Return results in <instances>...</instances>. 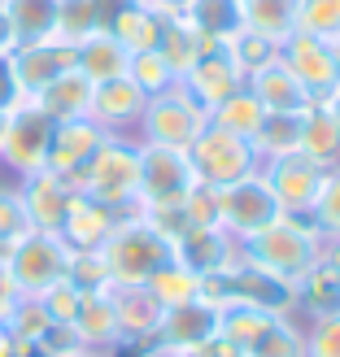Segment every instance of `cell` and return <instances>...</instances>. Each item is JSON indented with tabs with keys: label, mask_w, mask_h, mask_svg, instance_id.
<instances>
[{
	"label": "cell",
	"mask_w": 340,
	"mask_h": 357,
	"mask_svg": "<svg viewBox=\"0 0 340 357\" xmlns=\"http://www.w3.org/2000/svg\"><path fill=\"white\" fill-rule=\"evenodd\" d=\"M192 357H249L240 344H231L227 335H209L201 349H192Z\"/></svg>",
	"instance_id": "50"
},
{
	"label": "cell",
	"mask_w": 340,
	"mask_h": 357,
	"mask_svg": "<svg viewBox=\"0 0 340 357\" xmlns=\"http://www.w3.org/2000/svg\"><path fill=\"white\" fill-rule=\"evenodd\" d=\"M240 257V244L227 236L223 227H188L175 240V261H184L192 275H219L223 266H231Z\"/></svg>",
	"instance_id": "20"
},
{
	"label": "cell",
	"mask_w": 340,
	"mask_h": 357,
	"mask_svg": "<svg viewBox=\"0 0 340 357\" xmlns=\"http://www.w3.org/2000/svg\"><path fill=\"white\" fill-rule=\"evenodd\" d=\"M40 109L52 118V122H75V118H87L92 109V79L83 70H66L61 79H52L40 96H31Z\"/></svg>",
	"instance_id": "24"
},
{
	"label": "cell",
	"mask_w": 340,
	"mask_h": 357,
	"mask_svg": "<svg viewBox=\"0 0 340 357\" xmlns=\"http://www.w3.org/2000/svg\"><path fill=\"white\" fill-rule=\"evenodd\" d=\"M249 357H306V331H297L293 318H275L253 344Z\"/></svg>",
	"instance_id": "39"
},
{
	"label": "cell",
	"mask_w": 340,
	"mask_h": 357,
	"mask_svg": "<svg viewBox=\"0 0 340 357\" xmlns=\"http://www.w3.org/2000/svg\"><path fill=\"white\" fill-rule=\"evenodd\" d=\"M327 109H332V118L340 122V87H336V92H332V96H327Z\"/></svg>",
	"instance_id": "55"
},
{
	"label": "cell",
	"mask_w": 340,
	"mask_h": 357,
	"mask_svg": "<svg viewBox=\"0 0 340 357\" xmlns=\"http://www.w3.org/2000/svg\"><path fill=\"white\" fill-rule=\"evenodd\" d=\"M297 139H301V114H262L258 131L249 135V144L262 162L271 157H283V153H297Z\"/></svg>",
	"instance_id": "32"
},
{
	"label": "cell",
	"mask_w": 340,
	"mask_h": 357,
	"mask_svg": "<svg viewBox=\"0 0 340 357\" xmlns=\"http://www.w3.org/2000/svg\"><path fill=\"white\" fill-rule=\"evenodd\" d=\"M118 218H122L118 209H110V205L92 201V196L75 192V201H70L66 222H61L57 236L66 240L70 253H92V248H101L105 240H110V231L118 227Z\"/></svg>",
	"instance_id": "19"
},
{
	"label": "cell",
	"mask_w": 340,
	"mask_h": 357,
	"mask_svg": "<svg viewBox=\"0 0 340 357\" xmlns=\"http://www.w3.org/2000/svg\"><path fill=\"white\" fill-rule=\"evenodd\" d=\"M157 52L166 57V66L175 70L179 79L192 70V61L201 57V35L188 26V17H166L162 22V35H157Z\"/></svg>",
	"instance_id": "36"
},
{
	"label": "cell",
	"mask_w": 340,
	"mask_h": 357,
	"mask_svg": "<svg viewBox=\"0 0 340 357\" xmlns=\"http://www.w3.org/2000/svg\"><path fill=\"white\" fill-rule=\"evenodd\" d=\"M79 192L118 213H131L135 196H140V139H131V135L105 139L79 178Z\"/></svg>",
	"instance_id": "4"
},
{
	"label": "cell",
	"mask_w": 340,
	"mask_h": 357,
	"mask_svg": "<svg viewBox=\"0 0 340 357\" xmlns=\"http://www.w3.org/2000/svg\"><path fill=\"white\" fill-rule=\"evenodd\" d=\"M92 31H101V17H96V0H57V40L66 44H79L87 40Z\"/></svg>",
	"instance_id": "40"
},
{
	"label": "cell",
	"mask_w": 340,
	"mask_h": 357,
	"mask_svg": "<svg viewBox=\"0 0 340 357\" xmlns=\"http://www.w3.org/2000/svg\"><path fill=\"white\" fill-rule=\"evenodd\" d=\"M145 288L153 292V301L162 305V314L166 310H179V305H188V301H196L201 296V275H192L184 261H166V266H157V271L149 275V283Z\"/></svg>",
	"instance_id": "30"
},
{
	"label": "cell",
	"mask_w": 340,
	"mask_h": 357,
	"mask_svg": "<svg viewBox=\"0 0 340 357\" xmlns=\"http://www.w3.org/2000/svg\"><path fill=\"white\" fill-rule=\"evenodd\" d=\"M244 31L283 44L297 31V5L293 0H244Z\"/></svg>",
	"instance_id": "31"
},
{
	"label": "cell",
	"mask_w": 340,
	"mask_h": 357,
	"mask_svg": "<svg viewBox=\"0 0 340 357\" xmlns=\"http://www.w3.org/2000/svg\"><path fill=\"white\" fill-rule=\"evenodd\" d=\"M196 174L188 162V149H166V144H140V196L135 209H157V205H179L192 192Z\"/></svg>",
	"instance_id": "10"
},
{
	"label": "cell",
	"mask_w": 340,
	"mask_h": 357,
	"mask_svg": "<svg viewBox=\"0 0 340 357\" xmlns=\"http://www.w3.org/2000/svg\"><path fill=\"white\" fill-rule=\"evenodd\" d=\"M262 105H258V96L249 92V87H240V92H231L227 100H219L209 109V127H219V131H227V135H240V139H249L258 131V122H262Z\"/></svg>",
	"instance_id": "33"
},
{
	"label": "cell",
	"mask_w": 340,
	"mask_h": 357,
	"mask_svg": "<svg viewBox=\"0 0 340 357\" xmlns=\"http://www.w3.org/2000/svg\"><path fill=\"white\" fill-rule=\"evenodd\" d=\"M9 61H13L22 96H40L52 79H61L66 70H75V44L48 35V40H35V44H17L9 52Z\"/></svg>",
	"instance_id": "14"
},
{
	"label": "cell",
	"mask_w": 340,
	"mask_h": 357,
	"mask_svg": "<svg viewBox=\"0 0 340 357\" xmlns=\"http://www.w3.org/2000/svg\"><path fill=\"white\" fill-rule=\"evenodd\" d=\"M27 357H44V353H27Z\"/></svg>",
	"instance_id": "60"
},
{
	"label": "cell",
	"mask_w": 340,
	"mask_h": 357,
	"mask_svg": "<svg viewBox=\"0 0 340 357\" xmlns=\"http://www.w3.org/2000/svg\"><path fill=\"white\" fill-rule=\"evenodd\" d=\"M188 162H192L196 183H209V188H231V183H240V178L262 170V157L253 153V144L240 135H227L219 127H205L192 139Z\"/></svg>",
	"instance_id": "6"
},
{
	"label": "cell",
	"mask_w": 340,
	"mask_h": 357,
	"mask_svg": "<svg viewBox=\"0 0 340 357\" xmlns=\"http://www.w3.org/2000/svg\"><path fill=\"white\" fill-rule=\"evenodd\" d=\"M297 153H306L310 162L318 166H340V122L332 118L327 100H310L301 109V139H297Z\"/></svg>",
	"instance_id": "23"
},
{
	"label": "cell",
	"mask_w": 340,
	"mask_h": 357,
	"mask_svg": "<svg viewBox=\"0 0 340 357\" xmlns=\"http://www.w3.org/2000/svg\"><path fill=\"white\" fill-rule=\"evenodd\" d=\"M306 357H340V314H318L310 323Z\"/></svg>",
	"instance_id": "45"
},
{
	"label": "cell",
	"mask_w": 340,
	"mask_h": 357,
	"mask_svg": "<svg viewBox=\"0 0 340 357\" xmlns=\"http://www.w3.org/2000/svg\"><path fill=\"white\" fill-rule=\"evenodd\" d=\"M70 327H75L83 349H101V353L114 349L118 344V314H114L110 292H87L79 301L75 318H70Z\"/></svg>",
	"instance_id": "25"
},
{
	"label": "cell",
	"mask_w": 340,
	"mask_h": 357,
	"mask_svg": "<svg viewBox=\"0 0 340 357\" xmlns=\"http://www.w3.org/2000/svg\"><path fill=\"white\" fill-rule=\"evenodd\" d=\"M66 279L75 283V288L87 296V292H110V266H105V257H101V248H92V253H70V271H66Z\"/></svg>",
	"instance_id": "43"
},
{
	"label": "cell",
	"mask_w": 340,
	"mask_h": 357,
	"mask_svg": "<svg viewBox=\"0 0 340 357\" xmlns=\"http://www.w3.org/2000/svg\"><path fill=\"white\" fill-rule=\"evenodd\" d=\"M323 261L340 275V236H336V240H323Z\"/></svg>",
	"instance_id": "54"
},
{
	"label": "cell",
	"mask_w": 340,
	"mask_h": 357,
	"mask_svg": "<svg viewBox=\"0 0 340 357\" xmlns=\"http://www.w3.org/2000/svg\"><path fill=\"white\" fill-rule=\"evenodd\" d=\"M279 218H283V209L262 174H249L231 188H219V227L236 244H244L249 236H258V231H266Z\"/></svg>",
	"instance_id": "9"
},
{
	"label": "cell",
	"mask_w": 340,
	"mask_h": 357,
	"mask_svg": "<svg viewBox=\"0 0 340 357\" xmlns=\"http://www.w3.org/2000/svg\"><path fill=\"white\" fill-rule=\"evenodd\" d=\"M17 301H22V292H17V283L9 279V271L0 266V323H5V318L13 314V305H17Z\"/></svg>",
	"instance_id": "51"
},
{
	"label": "cell",
	"mask_w": 340,
	"mask_h": 357,
	"mask_svg": "<svg viewBox=\"0 0 340 357\" xmlns=\"http://www.w3.org/2000/svg\"><path fill=\"white\" fill-rule=\"evenodd\" d=\"M5 271L22 296H44L52 283H61L70 271V248L52 231H27L17 244H9Z\"/></svg>",
	"instance_id": "7"
},
{
	"label": "cell",
	"mask_w": 340,
	"mask_h": 357,
	"mask_svg": "<svg viewBox=\"0 0 340 357\" xmlns=\"http://www.w3.org/2000/svg\"><path fill=\"white\" fill-rule=\"evenodd\" d=\"M13 48H17V35H13V22H9L5 0H0V57H9Z\"/></svg>",
	"instance_id": "53"
},
{
	"label": "cell",
	"mask_w": 340,
	"mask_h": 357,
	"mask_svg": "<svg viewBox=\"0 0 340 357\" xmlns=\"http://www.w3.org/2000/svg\"><path fill=\"white\" fill-rule=\"evenodd\" d=\"M27 231H35V227L27 218L22 196H17V183H0V244H17Z\"/></svg>",
	"instance_id": "44"
},
{
	"label": "cell",
	"mask_w": 340,
	"mask_h": 357,
	"mask_svg": "<svg viewBox=\"0 0 340 357\" xmlns=\"http://www.w3.org/2000/svg\"><path fill=\"white\" fill-rule=\"evenodd\" d=\"M5 257H9V244H0V266H5Z\"/></svg>",
	"instance_id": "59"
},
{
	"label": "cell",
	"mask_w": 340,
	"mask_h": 357,
	"mask_svg": "<svg viewBox=\"0 0 340 357\" xmlns=\"http://www.w3.org/2000/svg\"><path fill=\"white\" fill-rule=\"evenodd\" d=\"M5 9H9L17 44L48 40L57 31V0H5Z\"/></svg>",
	"instance_id": "34"
},
{
	"label": "cell",
	"mask_w": 340,
	"mask_h": 357,
	"mask_svg": "<svg viewBox=\"0 0 340 357\" xmlns=\"http://www.w3.org/2000/svg\"><path fill=\"white\" fill-rule=\"evenodd\" d=\"M66 357H105L101 349H75V353H66Z\"/></svg>",
	"instance_id": "57"
},
{
	"label": "cell",
	"mask_w": 340,
	"mask_h": 357,
	"mask_svg": "<svg viewBox=\"0 0 340 357\" xmlns=\"http://www.w3.org/2000/svg\"><path fill=\"white\" fill-rule=\"evenodd\" d=\"M17 196H22V205H27L31 227L57 236L61 222H66V209H70V201H75V188H70L61 174H52V170H35V174L17 178Z\"/></svg>",
	"instance_id": "18"
},
{
	"label": "cell",
	"mask_w": 340,
	"mask_h": 357,
	"mask_svg": "<svg viewBox=\"0 0 340 357\" xmlns=\"http://www.w3.org/2000/svg\"><path fill=\"white\" fill-rule=\"evenodd\" d=\"M297 310L306 314H340V275L318 257L306 275L297 279Z\"/></svg>",
	"instance_id": "29"
},
{
	"label": "cell",
	"mask_w": 340,
	"mask_h": 357,
	"mask_svg": "<svg viewBox=\"0 0 340 357\" xmlns=\"http://www.w3.org/2000/svg\"><path fill=\"white\" fill-rule=\"evenodd\" d=\"M162 22H166V17H157L149 5H140V0H122V9L114 13V22H110V35L127 52H145V48H157Z\"/></svg>",
	"instance_id": "28"
},
{
	"label": "cell",
	"mask_w": 340,
	"mask_h": 357,
	"mask_svg": "<svg viewBox=\"0 0 340 357\" xmlns=\"http://www.w3.org/2000/svg\"><path fill=\"white\" fill-rule=\"evenodd\" d=\"M127 79H131L145 96H157V92H166V87H175V83H179V75L166 66V57H162L157 48L131 52V61H127Z\"/></svg>",
	"instance_id": "38"
},
{
	"label": "cell",
	"mask_w": 340,
	"mask_h": 357,
	"mask_svg": "<svg viewBox=\"0 0 340 357\" xmlns=\"http://www.w3.org/2000/svg\"><path fill=\"white\" fill-rule=\"evenodd\" d=\"M297 5V31L323 35V40H340V0H293Z\"/></svg>",
	"instance_id": "41"
},
{
	"label": "cell",
	"mask_w": 340,
	"mask_h": 357,
	"mask_svg": "<svg viewBox=\"0 0 340 357\" xmlns=\"http://www.w3.org/2000/svg\"><path fill=\"white\" fill-rule=\"evenodd\" d=\"M279 61L293 70V79L306 87L310 100H327L340 87V52L332 40L310 31H293L288 40L279 44Z\"/></svg>",
	"instance_id": "11"
},
{
	"label": "cell",
	"mask_w": 340,
	"mask_h": 357,
	"mask_svg": "<svg viewBox=\"0 0 340 357\" xmlns=\"http://www.w3.org/2000/svg\"><path fill=\"white\" fill-rule=\"evenodd\" d=\"M145 105H149V96L122 75V79L92 83V109H87V118H92L101 131H110V135H131L140 127Z\"/></svg>",
	"instance_id": "17"
},
{
	"label": "cell",
	"mask_w": 340,
	"mask_h": 357,
	"mask_svg": "<svg viewBox=\"0 0 340 357\" xmlns=\"http://www.w3.org/2000/svg\"><path fill=\"white\" fill-rule=\"evenodd\" d=\"M266 178V188L275 192V201L283 213H297V218H306L310 205H314V192L323 183V166L310 162L306 153H283V157H271V162H262L258 170Z\"/></svg>",
	"instance_id": "12"
},
{
	"label": "cell",
	"mask_w": 340,
	"mask_h": 357,
	"mask_svg": "<svg viewBox=\"0 0 340 357\" xmlns=\"http://www.w3.org/2000/svg\"><path fill=\"white\" fill-rule=\"evenodd\" d=\"M244 87L258 96V105H262L266 114H301V109L310 105L306 87L293 79V70L283 66L279 57H275V61H266L262 70H253V75L244 79Z\"/></svg>",
	"instance_id": "22"
},
{
	"label": "cell",
	"mask_w": 340,
	"mask_h": 357,
	"mask_svg": "<svg viewBox=\"0 0 340 357\" xmlns=\"http://www.w3.org/2000/svg\"><path fill=\"white\" fill-rule=\"evenodd\" d=\"M184 17L201 40L231 44V35L244 31V0H192Z\"/></svg>",
	"instance_id": "27"
},
{
	"label": "cell",
	"mask_w": 340,
	"mask_h": 357,
	"mask_svg": "<svg viewBox=\"0 0 340 357\" xmlns=\"http://www.w3.org/2000/svg\"><path fill=\"white\" fill-rule=\"evenodd\" d=\"M35 301L48 310L52 323H70V318H75V310H79V301H83V292H79L70 279H61V283H52L44 296H35Z\"/></svg>",
	"instance_id": "47"
},
{
	"label": "cell",
	"mask_w": 340,
	"mask_h": 357,
	"mask_svg": "<svg viewBox=\"0 0 340 357\" xmlns=\"http://www.w3.org/2000/svg\"><path fill=\"white\" fill-rule=\"evenodd\" d=\"M101 257L110 266L114 283H149V275L157 266H166L175 257V244L145 218V213L131 209V213H122L118 227L110 231V240L101 244Z\"/></svg>",
	"instance_id": "2"
},
{
	"label": "cell",
	"mask_w": 340,
	"mask_h": 357,
	"mask_svg": "<svg viewBox=\"0 0 340 357\" xmlns=\"http://www.w3.org/2000/svg\"><path fill=\"white\" fill-rule=\"evenodd\" d=\"M240 257L262 266V271H271V275H279V279H288L297 288V279L323 257V236L310 227V218L283 213L279 222H271L266 231H258V236H249L240 244Z\"/></svg>",
	"instance_id": "1"
},
{
	"label": "cell",
	"mask_w": 340,
	"mask_h": 357,
	"mask_svg": "<svg viewBox=\"0 0 340 357\" xmlns=\"http://www.w3.org/2000/svg\"><path fill=\"white\" fill-rule=\"evenodd\" d=\"M336 52H340V40H336Z\"/></svg>",
	"instance_id": "61"
},
{
	"label": "cell",
	"mask_w": 340,
	"mask_h": 357,
	"mask_svg": "<svg viewBox=\"0 0 340 357\" xmlns=\"http://www.w3.org/2000/svg\"><path fill=\"white\" fill-rule=\"evenodd\" d=\"M149 357H192V353H179V349H149Z\"/></svg>",
	"instance_id": "56"
},
{
	"label": "cell",
	"mask_w": 340,
	"mask_h": 357,
	"mask_svg": "<svg viewBox=\"0 0 340 357\" xmlns=\"http://www.w3.org/2000/svg\"><path fill=\"white\" fill-rule=\"evenodd\" d=\"M5 118H9V114H5V109H0V144H5Z\"/></svg>",
	"instance_id": "58"
},
{
	"label": "cell",
	"mask_w": 340,
	"mask_h": 357,
	"mask_svg": "<svg viewBox=\"0 0 340 357\" xmlns=\"http://www.w3.org/2000/svg\"><path fill=\"white\" fill-rule=\"evenodd\" d=\"M275 318H288V314H266L258 305H240V301H231V305L219 310V335H227L231 344H240L249 353V344H253Z\"/></svg>",
	"instance_id": "35"
},
{
	"label": "cell",
	"mask_w": 340,
	"mask_h": 357,
	"mask_svg": "<svg viewBox=\"0 0 340 357\" xmlns=\"http://www.w3.org/2000/svg\"><path fill=\"white\" fill-rule=\"evenodd\" d=\"M17 100H27L22 96V87H17V75H13V61L9 57H0V109H13Z\"/></svg>",
	"instance_id": "49"
},
{
	"label": "cell",
	"mask_w": 340,
	"mask_h": 357,
	"mask_svg": "<svg viewBox=\"0 0 340 357\" xmlns=\"http://www.w3.org/2000/svg\"><path fill=\"white\" fill-rule=\"evenodd\" d=\"M110 139V131H101L92 118H75V122H57L52 127V144H48V166L52 174H61L70 188L79 192V178L87 170V162L96 157V149Z\"/></svg>",
	"instance_id": "13"
},
{
	"label": "cell",
	"mask_w": 340,
	"mask_h": 357,
	"mask_svg": "<svg viewBox=\"0 0 340 357\" xmlns=\"http://www.w3.org/2000/svg\"><path fill=\"white\" fill-rule=\"evenodd\" d=\"M227 52H231V61L240 66V75L249 79L253 70H262L266 61H275V57H279V44L262 40V35H253V31H240V35H231Z\"/></svg>",
	"instance_id": "42"
},
{
	"label": "cell",
	"mask_w": 340,
	"mask_h": 357,
	"mask_svg": "<svg viewBox=\"0 0 340 357\" xmlns=\"http://www.w3.org/2000/svg\"><path fill=\"white\" fill-rule=\"evenodd\" d=\"M110 301H114V314H118V340L149 344L157 323H162V305L153 301V292L145 283H114Z\"/></svg>",
	"instance_id": "21"
},
{
	"label": "cell",
	"mask_w": 340,
	"mask_h": 357,
	"mask_svg": "<svg viewBox=\"0 0 340 357\" xmlns=\"http://www.w3.org/2000/svg\"><path fill=\"white\" fill-rule=\"evenodd\" d=\"M209 335H219V305H209V301H188V305L179 310H166L162 323H157L149 349H179V353H192L201 349Z\"/></svg>",
	"instance_id": "16"
},
{
	"label": "cell",
	"mask_w": 340,
	"mask_h": 357,
	"mask_svg": "<svg viewBox=\"0 0 340 357\" xmlns=\"http://www.w3.org/2000/svg\"><path fill=\"white\" fill-rule=\"evenodd\" d=\"M127 61H131V52L122 48L110 31H92L87 40L75 44V70H83L92 83L122 79V75H127Z\"/></svg>",
	"instance_id": "26"
},
{
	"label": "cell",
	"mask_w": 340,
	"mask_h": 357,
	"mask_svg": "<svg viewBox=\"0 0 340 357\" xmlns=\"http://www.w3.org/2000/svg\"><path fill=\"white\" fill-rule=\"evenodd\" d=\"M306 218H310V227L323 240H336L340 236V166H327L323 170V183H318L314 205H310Z\"/></svg>",
	"instance_id": "37"
},
{
	"label": "cell",
	"mask_w": 340,
	"mask_h": 357,
	"mask_svg": "<svg viewBox=\"0 0 340 357\" xmlns=\"http://www.w3.org/2000/svg\"><path fill=\"white\" fill-rule=\"evenodd\" d=\"M201 301L209 305H231V301H240V305H258L266 314H293L297 310V288L288 279H279L271 271H262V266L236 257L231 266H223L219 275H205L201 279Z\"/></svg>",
	"instance_id": "3"
},
{
	"label": "cell",
	"mask_w": 340,
	"mask_h": 357,
	"mask_svg": "<svg viewBox=\"0 0 340 357\" xmlns=\"http://www.w3.org/2000/svg\"><path fill=\"white\" fill-rule=\"evenodd\" d=\"M52 122L40 105H35L31 96L17 100L9 118H5V144H0V166H5L9 174H35L48 166V144H52Z\"/></svg>",
	"instance_id": "8"
},
{
	"label": "cell",
	"mask_w": 340,
	"mask_h": 357,
	"mask_svg": "<svg viewBox=\"0 0 340 357\" xmlns=\"http://www.w3.org/2000/svg\"><path fill=\"white\" fill-rule=\"evenodd\" d=\"M184 218L188 227H219V188L192 183V192L184 196Z\"/></svg>",
	"instance_id": "46"
},
{
	"label": "cell",
	"mask_w": 340,
	"mask_h": 357,
	"mask_svg": "<svg viewBox=\"0 0 340 357\" xmlns=\"http://www.w3.org/2000/svg\"><path fill=\"white\" fill-rule=\"evenodd\" d=\"M75 349H83V344H79V335H75L70 323H52L40 335V344H35V353H44V357H66V353H75Z\"/></svg>",
	"instance_id": "48"
},
{
	"label": "cell",
	"mask_w": 340,
	"mask_h": 357,
	"mask_svg": "<svg viewBox=\"0 0 340 357\" xmlns=\"http://www.w3.org/2000/svg\"><path fill=\"white\" fill-rule=\"evenodd\" d=\"M209 127V109L196 105L184 87H166V92L149 96L145 114H140V144H166V149H188L196 135Z\"/></svg>",
	"instance_id": "5"
},
{
	"label": "cell",
	"mask_w": 340,
	"mask_h": 357,
	"mask_svg": "<svg viewBox=\"0 0 340 357\" xmlns=\"http://www.w3.org/2000/svg\"><path fill=\"white\" fill-rule=\"evenodd\" d=\"M140 5H149L157 17H184L192 0H140Z\"/></svg>",
	"instance_id": "52"
},
{
	"label": "cell",
	"mask_w": 340,
	"mask_h": 357,
	"mask_svg": "<svg viewBox=\"0 0 340 357\" xmlns=\"http://www.w3.org/2000/svg\"><path fill=\"white\" fill-rule=\"evenodd\" d=\"M179 87H184L196 105L214 109V105L227 100L231 92H240V87H244V75H240V66L231 61L227 44H214V48H205L201 57L192 61V70L179 79Z\"/></svg>",
	"instance_id": "15"
}]
</instances>
